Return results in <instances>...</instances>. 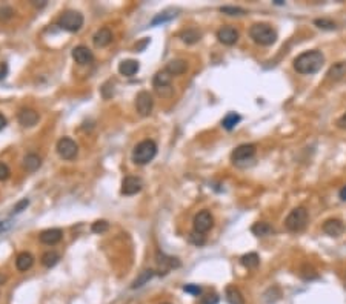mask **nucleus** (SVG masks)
<instances>
[{
	"instance_id": "nucleus-10",
	"label": "nucleus",
	"mask_w": 346,
	"mask_h": 304,
	"mask_svg": "<svg viewBox=\"0 0 346 304\" xmlns=\"http://www.w3.org/2000/svg\"><path fill=\"white\" fill-rule=\"evenodd\" d=\"M254 155H255L254 144H240L233 151V154H231V159H233L234 163H242V161L251 160Z\"/></svg>"
},
{
	"instance_id": "nucleus-42",
	"label": "nucleus",
	"mask_w": 346,
	"mask_h": 304,
	"mask_svg": "<svg viewBox=\"0 0 346 304\" xmlns=\"http://www.w3.org/2000/svg\"><path fill=\"white\" fill-rule=\"evenodd\" d=\"M9 226H11V224H9L8 221H0V233L5 232V231H8Z\"/></svg>"
},
{
	"instance_id": "nucleus-43",
	"label": "nucleus",
	"mask_w": 346,
	"mask_h": 304,
	"mask_svg": "<svg viewBox=\"0 0 346 304\" xmlns=\"http://www.w3.org/2000/svg\"><path fill=\"white\" fill-rule=\"evenodd\" d=\"M339 197H340V200H342V201H346V184H345L343 188L340 189V192H339Z\"/></svg>"
},
{
	"instance_id": "nucleus-14",
	"label": "nucleus",
	"mask_w": 346,
	"mask_h": 304,
	"mask_svg": "<svg viewBox=\"0 0 346 304\" xmlns=\"http://www.w3.org/2000/svg\"><path fill=\"white\" fill-rule=\"evenodd\" d=\"M142 180L137 177H127L122 181V194L123 195H136L142 191Z\"/></svg>"
},
{
	"instance_id": "nucleus-19",
	"label": "nucleus",
	"mask_w": 346,
	"mask_h": 304,
	"mask_svg": "<svg viewBox=\"0 0 346 304\" xmlns=\"http://www.w3.org/2000/svg\"><path fill=\"white\" fill-rule=\"evenodd\" d=\"M34 264V257L30 253V252H22L17 255L16 258V268L20 270V272H26L33 268Z\"/></svg>"
},
{
	"instance_id": "nucleus-16",
	"label": "nucleus",
	"mask_w": 346,
	"mask_h": 304,
	"mask_svg": "<svg viewBox=\"0 0 346 304\" xmlns=\"http://www.w3.org/2000/svg\"><path fill=\"white\" fill-rule=\"evenodd\" d=\"M63 237V232L62 229H46L40 233V241L43 244H48V246H54V244H57Z\"/></svg>"
},
{
	"instance_id": "nucleus-6",
	"label": "nucleus",
	"mask_w": 346,
	"mask_h": 304,
	"mask_svg": "<svg viewBox=\"0 0 346 304\" xmlns=\"http://www.w3.org/2000/svg\"><path fill=\"white\" fill-rule=\"evenodd\" d=\"M171 80H172V75L166 70H162L154 75L152 85H154V88H156V91L159 92V95L169 97L172 94Z\"/></svg>"
},
{
	"instance_id": "nucleus-37",
	"label": "nucleus",
	"mask_w": 346,
	"mask_h": 304,
	"mask_svg": "<svg viewBox=\"0 0 346 304\" xmlns=\"http://www.w3.org/2000/svg\"><path fill=\"white\" fill-rule=\"evenodd\" d=\"M189 241L194 243V244H197V246H201V244L205 243V238H203V235H201V233L194 232V233L189 235Z\"/></svg>"
},
{
	"instance_id": "nucleus-44",
	"label": "nucleus",
	"mask_w": 346,
	"mask_h": 304,
	"mask_svg": "<svg viewBox=\"0 0 346 304\" xmlns=\"http://www.w3.org/2000/svg\"><path fill=\"white\" fill-rule=\"evenodd\" d=\"M5 126H6V119H5V115L0 114V131H2Z\"/></svg>"
},
{
	"instance_id": "nucleus-12",
	"label": "nucleus",
	"mask_w": 346,
	"mask_h": 304,
	"mask_svg": "<svg viewBox=\"0 0 346 304\" xmlns=\"http://www.w3.org/2000/svg\"><path fill=\"white\" fill-rule=\"evenodd\" d=\"M322 229H323V232L326 235H329V237L335 238V237H340V235L345 232V224L339 218H328L323 223Z\"/></svg>"
},
{
	"instance_id": "nucleus-18",
	"label": "nucleus",
	"mask_w": 346,
	"mask_h": 304,
	"mask_svg": "<svg viewBox=\"0 0 346 304\" xmlns=\"http://www.w3.org/2000/svg\"><path fill=\"white\" fill-rule=\"evenodd\" d=\"M345 75H346V62H339L329 68L326 78H328L329 82H339Z\"/></svg>"
},
{
	"instance_id": "nucleus-20",
	"label": "nucleus",
	"mask_w": 346,
	"mask_h": 304,
	"mask_svg": "<svg viewBox=\"0 0 346 304\" xmlns=\"http://www.w3.org/2000/svg\"><path fill=\"white\" fill-rule=\"evenodd\" d=\"M140 70V65L137 60H123L119 65V72L125 77H132L136 75Z\"/></svg>"
},
{
	"instance_id": "nucleus-29",
	"label": "nucleus",
	"mask_w": 346,
	"mask_h": 304,
	"mask_svg": "<svg viewBox=\"0 0 346 304\" xmlns=\"http://www.w3.org/2000/svg\"><path fill=\"white\" fill-rule=\"evenodd\" d=\"M60 260V255L54 250H48L42 255V264L45 268H54Z\"/></svg>"
},
{
	"instance_id": "nucleus-21",
	"label": "nucleus",
	"mask_w": 346,
	"mask_h": 304,
	"mask_svg": "<svg viewBox=\"0 0 346 304\" xmlns=\"http://www.w3.org/2000/svg\"><path fill=\"white\" fill-rule=\"evenodd\" d=\"M165 70L171 74V75H182L185 74L186 70H188V63L185 60H182V58H177V60H171Z\"/></svg>"
},
{
	"instance_id": "nucleus-34",
	"label": "nucleus",
	"mask_w": 346,
	"mask_h": 304,
	"mask_svg": "<svg viewBox=\"0 0 346 304\" xmlns=\"http://www.w3.org/2000/svg\"><path fill=\"white\" fill-rule=\"evenodd\" d=\"M9 175H11V171H9V168H8V166H6L5 163L0 161V181L8 180V179H9Z\"/></svg>"
},
{
	"instance_id": "nucleus-9",
	"label": "nucleus",
	"mask_w": 346,
	"mask_h": 304,
	"mask_svg": "<svg viewBox=\"0 0 346 304\" xmlns=\"http://www.w3.org/2000/svg\"><path fill=\"white\" fill-rule=\"evenodd\" d=\"M152 106H154V100H152V95L148 91H140L136 95V109L142 117H148L152 111Z\"/></svg>"
},
{
	"instance_id": "nucleus-33",
	"label": "nucleus",
	"mask_w": 346,
	"mask_h": 304,
	"mask_svg": "<svg viewBox=\"0 0 346 304\" xmlns=\"http://www.w3.org/2000/svg\"><path fill=\"white\" fill-rule=\"evenodd\" d=\"M108 229H109V223L107 220H99V221L92 223V226H91V231L94 233H105Z\"/></svg>"
},
{
	"instance_id": "nucleus-32",
	"label": "nucleus",
	"mask_w": 346,
	"mask_h": 304,
	"mask_svg": "<svg viewBox=\"0 0 346 304\" xmlns=\"http://www.w3.org/2000/svg\"><path fill=\"white\" fill-rule=\"evenodd\" d=\"M314 25L319 26L320 29H328V31H332V29L337 28V25H335L332 20H329V18H315Z\"/></svg>"
},
{
	"instance_id": "nucleus-27",
	"label": "nucleus",
	"mask_w": 346,
	"mask_h": 304,
	"mask_svg": "<svg viewBox=\"0 0 346 304\" xmlns=\"http://www.w3.org/2000/svg\"><path fill=\"white\" fill-rule=\"evenodd\" d=\"M240 263H242L246 269H255L258 264H260V258H258V255L255 252H249L240 258Z\"/></svg>"
},
{
	"instance_id": "nucleus-25",
	"label": "nucleus",
	"mask_w": 346,
	"mask_h": 304,
	"mask_svg": "<svg viewBox=\"0 0 346 304\" xmlns=\"http://www.w3.org/2000/svg\"><path fill=\"white\" fill-rule=\"evenodd\" d=\"M157 261H159V266L163 270V273H166V270H171V269L180 266V263H179L177 258L166 257V255H160V253H159V260Z\"/></svg>"
},
{
	"instance_id": "nucleus-45",
	"label": "nucleus",
	"mask_w": 346,
	"mask_h": 304,
	"mask_svg": "<svg viewBox=\"0 0 346 304\" xmlns=\"http://www.w3.org/2000/svg\"><path fill=\"white\" fill-rule=\"evenodd\" d=\"M165 304H168V303H165Z\"/></svg>"
},
{
	"instance_id": "nucleus-40",
	"label": "nucleus",
	"mask_w": 346,
	"mask_h": 304,
	"mask_svg": "<svg viewBox=\"0 0 346 304\" xmlns=\"http://www.w3.org/2000/svg\"><path fill=\"white\" fill-rule=\"evenodd\" d=\"M13 16V9L11 8H2L0 9V18H9Z\"/></svg>"
},
{
	"instance_id": "nucleus-4",
	"label": "nucleus",
	"mask_w": 346,
	"mask_h": 304,
	"mask_svg": "<svg viewBox=\"0 0 346 304\" xmlns=\"http://www.w3.org/2000/svg\"><path fill=\"white\" fill-rule=\"evenodd\" d=\"M308 221H310L308 211L303 206H299L288 214V217L285 218V228L290 232H302L308 226Z\"/></svg>"
},
{
	"instance_id": "nucleus-22",
	"label": "nucleus",
	"mask_w": 346,
	"mask_h": 304,
	"mask_svg": "<svg viewBox=\"0 0 346 304\" xmlns=\"http://www.w3.org/2000/svg\"><path fill=\"white\" fill-rule=\"evenodd\" d=\"M225 297L229 304H245V298L236 286H228L225 290Z\"/></svg>"
},
{
	"instance_id": "nucleus-2",
	"label": "nucleus",
	"mask_w": 346,
	"mask_h": 304,
	"mask_svg": "<svg viewBox=\"0 0 346 304\" xmlns=\"http://www.w3.org/2000/svg\"><path fill=\"white\" fill-rule=\"evenodd\" d=\"M249 37L260 46H271L277 40V33L271 25L255 23L249 28Z\"/></svg>"
},
{
	"instance_id": "nucleus-11",
	"label": "nucleus",
	"mask_w": 346,
	"mask_h": 304,
	"mask_svg": "<svg viewBox=\"0 0 346 304\" xmlns=\"http://www.w3.org/2000/svg\"><path fill=\"white\" fill-rule=\"evenodd\" d=\"M217 38L220 43L231 46L238 40V31L234 26H222L217 31Z\"/></svg>"
},
{
	"instance_id": "nucleus-28",
	"label": "nucleus",
	"mask_w": 346,
	"mask_h": 304,
	"mask_svg": "<svg viewBox=\"0 0 346 304\" xmlns=\"http://www.w3.org/2000/svg\"><path fill=\"white\" fill-rule=\"evenodd\" d=\"M152 277H154V270H151V269L143 270L140 275L132 281L131 289H139V287H142V286H145V284H146Z\"/></svg>"
},
{
	"instance_id": "nucleus-24",
	"label": "nucleus",
	"mask_w": 346,
	"mask_h": 304,
	"mask_svg": "<svg viewBox=\"0 0 346 304\" xmlns=\"http://www.w3.org/2000/svg\"><path fill=\"white\" fill-rule=\"evenodd\" d=\"M251 232L255 235V237H268V235L274 233V228L266 221H258L251 228Z\"/></svg>"
},
{
	"instance_id": "nucleus-17",
	"label": "nucleus",
	"mask_w": 346,
	"mask_h": 304,
	"mask_svg": "<svg viewBox=\"0 0 346 304\" xmlns=\"http://www.w3.org/2000/svg\"><path fill=\"white\" fill-rule=\"evenodd\" d=\"M92 42H94V45L97 46V48L108 46V45L112 42V33H111V29H109V28H102V29H99V31L94 34Z\"/></svg>"
},
{
	"instance_id": "nucleus-5",
	"label": "nucleus",
	"mask_w": 346,
	"mask_h": 304,
	"mask_svg": "<svg viewBox=\"0 0 346 304\" xmlns=\"http://www.w3.org/2000/svg\"><path fill=\"white\" fill-rule=\"evenodd\" d=\"M57 25H59L62 29H65V31L75 33V31H79L83 25V16L77 11H66L59 17Z\"/></svg>"
},
{
	"instance_id": "nucleus-36",
	"label": "nucleus",
	"mask_w": 346,
	"mask_h": 304,
	"mask_svg": "<svg viewBox=\"0 0 346 304\" xmlns=\"http://www.w3.org/2000/svg\"><path fill=\"white\" fill-rule=\"evenodd\" d=\"M28 204H30V200H28V198H23L22 201H18V203L14 206L13 214H20L22 211H25V209L28 208Z\"/></svg>"
},
{
	"instance_id": "nucleus-39",
	"label": "nucleus",
	"mask_w": 346,
	"mask_h": 304,
	"mask_svg": "<svg viewBox=\"0 0 346 304\" xmlns=\"http://www.w3.org/2000/svg\"><path fill=\"white\" fill-rule=\"evenodd\" d=\"M219 303V297L216 293H209V295L203 297L200 301V304H217Z\"/></svg>"
},
{
	"instance_id": "nucleus-26",
	"label": "nucleus",
	"mask_w": 346,
	"mask_h": 304,
	"mask_svg": "<svg viewBox=\"0 0 346 304\" xmlns=\"http://www.w3.org/2000/svg\"><path fill=\"white\" fill-rule=\"evenodd\" d=\"M23 164H25V169L28 172H36L38 168H40L42 160L37 154H28L23 160Z\"/></svg>"
},
{
	"instance_id": "nucleus-38",
	"label": "nucleus",
	"mask_w": 346,
	"mask_h": 304,
	"mask_svg": "<svg viewBox=\"0 0 346 304\" xmlns=\"http://www.w3.org/2000/svg\"><path fill=\"white\" fill-rule=\"evenodd\" d=\"M172 17H176V14H160V16H157L156 18H154L152 20V25H159V23H165V22H168V20H171Z\"/></svg>"
},
{
	"instance_id": "nucleus-7",
	"label": "nucleus",
	"mask_w": 346,
	"mask_h": 304,
	"mask_svg": "<svg viewBox=\"0 0 346 304\" xmlns=\"http://www.w3.org/2000/svg\"><path fill=\"white\" fill-rule=\"evenodd\" d=\"M55 149H57V154L60 155V159L73 160L75 159L77 152H79V146H77V143L73 139H70V137H63V139L57 142Z\"/></svg>"
},
{
	"instance_id": "nucleus-15",
	"label": "nucleus",
	"mask_w": 346,
	"mask_h": 304,
	"mask_svg": "<svg viewBox=\"0 0 346 304\" xmlns=\"http://www.w3.org/2000/svg\"><path fill=\"white\" fill-rule=\"evenodd\" d=\"M17 119H18V123H20L23 127H33L38 122V114L34 109H31V107H25V109L18 112Z\"/></svg>"
},
{
	"instance_id": "nucleus-30",
	"label": "nucleus",
	"mask_w": 346,
	"mask_h": 304,
	"mask_svg": "<svg viewBox=\"0 0 346 304\" xmlns=\"http://www.w3.org/2000/svg\"><path fill=\"white\" fill-rule=\"evenodd\" d=\"M240 120H242V117H240L238 114L236 112H229L225 119L222 120V126L225 127L226 131H231V129H234V127L240 123Z\"/></svg>"
},
{
	"instance_id": "nucleus-35",
	"label": "nucleus",
	"mask_w": 346,
	"mask_h": 304,
	"mask_svg": "<svg viewBox=\"0 0 346 304\" xmlns=\"http://www.w3.org/2000/svg\"><path fill=\"white\" fill-rule=\"evenodd\" d=\"M183 290L191 293V295H196V297L201 293V289H200V286H197V284H186V286H183Z\"/></svg>"
},
{
	"instance_id": "nucleus-23",
	"label": "nucleus",
	"mask_w": 346,
	"mask_h": 304,
	"mask_svg": "<svg viewBox=\"0 0 346 304\" xmlns=\"http://www.w3.org/2000/svg\"><path fill=\"white\" fill-rule=\"evenodd\" d=\"M179 36L182 38V42H185L188 45H194V43H197L200 40L201 33L199 31V29H196V28H189V29H185V31H182Z\"/></svg>"
},
{
	"instance_id": "nucleus-31",
	"label": "nucleus",
	"mask_w": 346,
	"mask_h": 304,
	"mask_svg": "<svg viewBox=\"0 0 346 304\" xmlns=\"http://www.w3.org/2000/svg\"><path fill=\"white\" fill-rule=\"evenodd\" d=\"M220 13H223L226 16H243L246 14V9L240 6H222L220 8Z\"/></svg>"
},
{
	"instance_id": "nucleus-1",
	"label": "nucleus",
	"mask_w": 346,
	"mask_h": 304,
	"mask_svg": "<svg viewBox=\"0 0 346 304\" xmlns=\"http://www.w3.org/2000/svg\"><path fill=\"white\" fill-rule=\"evenodd\" d=\"M323 63H325V55L320 51L312 50V51H305L300 55H297L292 62V66L299 74L311 75V74L319 72L322 70Z\"/></svg>"
},
{
	"instance_id": "nucleus-3",
	"label": "nucleus",
	"mask_w": 346,
	"mask_h": 304,
	"mask_svg": "<svg viewBox=\"0 0 346 304\" xmlns=\"http://www.w3.org/2000/svg\"><path fill=\"white\" fill-rule=\"evenodd\" d=\"M157 155V144L152 140H143L140 142L132 151V161L136 164H148L149 161L154 160V157Z\"/></svg>"
},
{
	"instance_id": "nucleus-13",
	"label": "nucleus",
	"mask_w": 346,
	"mask_h": 304,
	"mask_svg": "<svg viewBox=\"0 0 346 304\" xmlns=\"http://www.w3.org/2000/svg\"><path fill=\"white\" fill-rule=\"evenodd\" d=\"M73 58L75 60V63H79V65H90L94 60V54L88 46L80 45V46H75L73 50Z\"/></svg>"
},
{
	"instance_id": "nucleus-41",
	"label": "nucleus",
	"mask_w": 346,
	"mask_h": 304,
	"mask_svg": "<svg viewBox=\"0 0 346 304\" xmlns=\"http://www.w3.org/2000/svg\"><path fill=\"white\" fill-rule=\"evenodd\" d=\"M337 126L340 127V129H346V112L337 120Z\"/></svg>"
},
{
	"instance_id": "nucleus-8",
	"label": "nucleus",
	"mask_w": 346,
	"mask_h": 304,
	"mask_svg": "<svg viewBox=\"0 0 346 304\" xmlns=\"http://www.w3.org/2000/svg\"><path fill=\"white\" fill-rule=\"evenodd\" d=\"M194 231L197 233H206L208 231L213 229L214 226V218H213V215H211L209 211H200L196 217H194Z\"/></svg>"
}]
</instances>
